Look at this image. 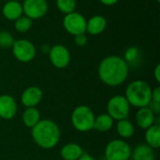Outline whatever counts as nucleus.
Listing matches in <instances>:
<instances>
[{"instance_id":"1","label":"nucleus","mask_w":160,"mask_h":160,"mask_svg":"<svg viewBox=\"0 0 160 160\" xmlns=\"http://www.w3.org/2000/svg\"><path fill=\"white\" fill-rule=\"evenodd\" d=\"M129 73V66L118 55H109L104 57L98 68V74L100 81L111 87L123 84Z\"/></svg>"},{"instance_id":"2","label":"nucleus","mask_w":160,"mask_h":160,"mask_svg":"<svg viewBox=\"0 0 160 160\" xmlns=\"http://www.w3.org/2000/svg\"><path fill=\"white\" fill-rule=\"evenodd\" d=\"M31 136L38 146L49 150L58 144L61 132L55 122L49 119H41L31 128Z\"/></svg>"},{"instance_id":"3","label":"nucleus","mask_w":160,"mask_h":160,"mask_svg":"<svg viewBox=\"0 0 160 160\" xmlns=\"http://www.w3.org/2000/svg\"><path fill=\"white\" fill-rule=\"evenodd\" d=\"M152 90L153 89L147 82L136 80L127 86L125 98L130 106L139 109L147 107L152 100Z\"/></svg>"},{"instance_id":"4","label":"nucleus","mask_w":160,"mask_h":160,"mask_svg":"<svg viewBox=\"0 0 160 160\" xmlns=\"http://www.w3.org/2000/svg\"><path fill=\"white\" fill-rule=\"evenodd\" d=\"M95 118V112L90 107L81 105L73 110L70 120L76 130L80 132H88L94 128Z\"/></svg>"},{"instance_id":"5","label":"nucleus","mask_w":160,"mask_h":160,"mask_svg":"<svg viewBox=\"0 0 160 160\" xmlns=\"http://www.w3.org/2000/svg\"><path fill=\"white\" fill-rule=\"evenodd\" d=\"M132 149L130 145L121 139L111 141L105 147L106 160H129Z\"/></svg>"},{"instance_id":"6","label":"nucleus","mask_w":160,"mask_h":160,"mask_svg":"<svg viewBox=\"0 0 160 160\" xmlns=\"http://www.w3.org/2000/svg\"><path fill=\"white\" fill-rule=\"evenodd\" d=\"M11 50L15 59L21 63H29L33 61L37 55V48L35 44L24 38L15 40Z\"/></svg>"},{"instance_id":"7","label":"nucleus","mask_w":160,"mask_h":160,"mask_svg":"<svg viewBox=\"0 0 160 160\" xmlns=\"http://www.w3.org/2000/svg\"><path fill=\"white\" fill-rule=\"evenodd\" d=\"M130 107L125 96L117 95L109 99L107 103V113L115 121L127 119L130 112Z\"/></svg>"},{"instance_id":"8","label":"nucleus","mask_w":160,"mask_h":160,"mask_svg":"<svg viewBox=\"0 0 160 160\" xmlns=\"http://www.w3.org/2000/svg\"><path fill=\"white\" fill-rule=\"evenodd\" d=\"M86 22L87 19L82 13L74 11L64 16L63 26L68 34L74 37L86 33Z\"/></svg>"},{"instance_id":"9","label":"nucleus","mask_w":160,"mask_h":160,"mask_svg":"<svg viewBox=\"0 0 160 160\" xmlns=\"http://www.w3.org/2000/svg\"><path fill=\"white\" fill-rule=\"evenodd\" d=\"M52 65L59 69L66 68L70 63V52L63 44H55L51 46L50 52L48 53Z\"/></svg>"},{"instance_id":"10","label":"nucleus","mask_w":160,"mask_h":160,"mask_svg":"<svg viewBox=\"0 0 160 160\" xmlns=\"http://www.w3.org/2000/svg\"><path fill=\"white\" fill-rule=\"evenodd\" d=\"M22 6L23 15L33 21L44 17L49 8L47 0H23Z\"/></svg>"},{"instance_id":"11","label":"nucleus","mask_w":160,"mask_h":160,"mask_svg":"<svg viewBox=\"0 0 160 160\" xmlns=\"http://www.w3.org/2000/svg\"><path fill=\"white\" fill-rule=\"evenodd\" d=\"M43 98V92L42 90L36 85L27 87L21 96V101L22 104L25 108H31V107H37Z\"/></svg>"},{"instance_id":"12","label":"nucleus","mask_w":160,"mask_h":160,"mask_svg":"<svg viewBox=\"0 0 160 160\" xmlns=\"http://www.w3.org/2000/svg\"><path fill=\"white\" fill-rule=\"evenodd\" d=\"M18 106L15 98L9 95L0 96V118L10 120L15 117Z\"/></svg>"},{"instance_id":"13","label":"nucleus","mask_w":160,"mask_h":160,"mask_svg":"<svg viewBox=\"0 0 160 160\" xmlns=\"http://www.w3.org/2000/svg\"><path fill=\"white\" fill-rule=\"evenodd\" d=\"M2 14L8 21L14 22L23 15L22 3L18 0H7L2 8Z\"/></svg>"},{"instance_id":"14","label":"nucleus","mask_w":160,"mask_h":160,"mask_svg":"<svg viewBox=\"0 0 160 160\" xmlns=\"http://www.w3.org/2000/svg\"><path fill=\"white\" fill-rule=\"evenodd\" d=\"M108 25L107 19L102 15H94L86 22V33L91 36L102 34Z\"/></svg>"},{"instance_id":"15","label":"nucleus","mask_w":160,"mask_h":160,"mask_svg":"<svg viewBox=\"0 0 160 160\" xmlns=\"http://www.w3.org/2000/svg\"><path fill=\"white\" fill-rule=\"evenodd\" d=\"M136 124L142 129H147L154 124H156V115L151 112L148 107L140 108L135 116Z\"/></svg>"},{"instance_id":"16","label":"nucleus","mask_w":160,"mask_h":160,"mask_svg":"<svg viewBox=\"0 0 160 160\" xmlns=\"http://www.w3.org/2000/svg\"><path fill=\"white\" fill-rule=\"evenodd\" d=\"M83 154L84 151L82 147L75 142L65 144L60 151L61 158L64 160H78Z\"/></svg>"},{"instance_id":"17","label":"nucleus","mask_w":160,"mask_h":160,"mask_svg":"<svg viewBox=\"0 0 160 160\" xmlns=\"http://www.w3.org/2000/svg\"><path fill=\"white\" fill-rule=\"evenodd\" d=\"M131 160H155L154 149L146 143L137 145L131 152Z\"/></svg>"},{"instance_id":"18","label":"nucleus","mask_w":160,"mask_h":160,"mask_svg":"<svg viewBox=\"0 0 160 160\" xmlns=\"http://www.w3.org/2000/svg\"><path fill=\"white\" fill-rule=\"evenodd\" d=\"M145 142L153 149L160 147V126L159 124H154L147 129H145Z\"/></svg>"},{"instance_id":"19","label":"nucleus","mask_w":160,"mask_h":160,"mask_svg":"<svg viewBox=\"0 0 160 160\" xmlns=\"http://www.w3.org/2000/svg\"><path fill=\"white\" fill-rule=\"evenodd\" d=\"M40 112L36 107H31V108H26L22 115V120L23 125L26 128H34L40 120Z\"/></svg>"},{"instance_id":"20","label":"nucleus","mask_w":160,"mask_h":160,"mask_svg":"<svg viewBox=\"0 0 160 160\" xmlns=\"http://www.w3.org/2000/svg\"><path fill=\"white\" fill-rule=\"evenodd\" d=\"M114 120L108 114V113H102L95 118L94 122V128L93 129L98 131V132H107L112 129L113 127Z\"/></svg>"},{"instance_id":"21","label":"nucleus","mask_w":160,"mask_h":160,"mask_svg":"<svg viewBox=\"0 0 160 160\" xmlns=\"http://www.w3.org/2000/svg\"><path fill=\"white\" fill-rule=\"evenodd\" d=\"M116 131L118 135L123 139H128L131 138L134 135L135 132V127L134 125L127 119L119 120L116 124Z\"/></svg>"},{"instance_id":"22","label":"nucleus","mask_w":160,"mask_h":160,"mask_svg":"<svg viewBox=\"0 0 160 160\" xmlns=\"http://www.w3.org/2000/svg\"><path fill=\"white\" fill-rule=\"evenodd\" d=\"M123 59L127 62L128 66H133L136 65L139 60L141 59V51L138 47L136 46H131L128 47L124 53Z\"/></svg>"},{"instance_id":"23","label":"nucleus","mask_w":160,"mask_h":160,"mask_svg":"<svg viewBox=\"0 0 160 160\" xmlns=\"http://www.w3.org/2000/svg\"><path fill=\"white\" fill-rule=\"evenodd\" d=\"M33 25V20L28 18L25 15H22L20 18L14 21V28L19 33L28 32Z\"/></svg>"},{"instance_id":"24","label":"nucleus","mask_w":160,"mask_h":160,"mask_svg":"<svg viewBox=\"0 0 160 160\" xmlns=\"http://www.w3.org/2000/svg\"><path fill=\"white\" fill-rule=\"evenodd\" d=\"M55 4L58 10L65 15L74 12L77 7L76 0H55Z\"/></svg>"},{"instance_id":"25","label":"nucleus","mask_w":160,"mask_h":160,"mask_svg":"<svg viewBox=\"0 0 160 160\" xmlns=\"http://www.w3.org/2000/svg\"><path fill=\"white\" fill-rule=\"evenodd\" d=\"M15 39L13 35L7 31V30H1L0 31V48L2 49H9L12 47Z\"/></svg>"},{"instance_id":"26","label":"nucleus","mask_w":160,"mask_h":160,"mask_svg":"<svg viewBox=\"0 0 160 160\" xmlns=\"http://www.w3.org/2000/svg\"><path fill=\"white\" fill-rule=\"evenodd\" d=\"M74 43L78 47H84L87 44V37L85 33L74 36Z\"/></svg>"},{"instance_id":"27","label":"nucleus","mask_w":160,"mask_h":160,"mask_svg":"<svg viewBox=\"0 0 160 160\" xmlns=\"http://www.w3.org/2000/svg\"><path fill=\"white\" fill-rule=\"evenodd\" d=\"M150 110H151V112L155 114V115H158L160 113V103L159 102H156V101H153V100H151L150 101V103L148 104V106H147Z\"/></svg>"},{"instance_id":"28","label":"nucleus","mask_w":160,"mask_h":160,"mask_svg":"<svg viewBox=\"0 0 160 160\" xmlns=\"http://www.w3.org/2000/svg\"><path fill=\"white\" fill-rule=\"evenodd\" d=\"M152 100L160 103V86H157L152 90Z\"/></svg>"},{"instance_id":"29","label":"nucleus","mask_w":160,"mask_h":160,"mask_svg":"<svg viewBox=\"0 0 160 160\" xmlns=\"http://www.w3.org/2000/svg\"><path fill=\"white\" fill-rule=\"evenodd\" d=\"M102 5L104 6H107V7H111V6H113L115 4H117L119 2V0H98Z\"/></svg>"},{"instance_id":"30","label":"nucleus","mask_w":160,"mask_h":160,"mask_svg":"<svg viewBox=\"0 0 160 160\" xmlns=\"http://www.w3.org/2000/svg\"><path fill=\"white\" fill-rule=\"evenodd\" d=\"M154 76H155V79L156 81L159 83L160 82V65L158 64L154 69Z\"/></svg>"},{"instance_id":"31","label":"nucleus","mask_w":160,"mask_h":160,"mask_svg":"<svg viewBox=\"0 0 160 160\" xmlns=\"http://www.w3.org/2000/svg\"><path fill=\"white\" fill-rule=\"evenodd\" d=\"M50 49H51V46H49L48 44H42L40 47V51L44 54H48L50 52Z\"/></svg>"},{"instance_id":"32","label":"nucleus","mask_w":160,"mask_h":160,"mask_svg":"<svg viewBox=\"0 0 160 160\" xmlns=\"http://www.w3.org/2000/svg\"><path fill=\"white\" fill-rule=\"evenodd\" d=\"M78 160H96L95 158H93L90 154H88V153H85L84 152V154L79 158Z\"/></svg>"},{"instance_id":"33","label":"nucleus","mask_w":160,"mask_h":160,"mask_svg":"<svg viewBox=\"0 0 160 160\" xmlns=\"http://www.w3.org/2000/svg\"><path fill=\"white\" fill-rule=\"evenodd\" d=\"M0 84H1V81H0Z\"/></svg>"},{"instance_id":"34","label":"nucleus","mask_w":160,"mask_h":160,"mask_svg":"<svg viewBox=\"0 0 160 160\" xmlns=\"http://www.w3.org/2000/svg\"><path fill=\"white\" fill-rule=\"evenodd\" d=\"M129 160H130V159H129Z\"/></svg>"}]
</instances>
